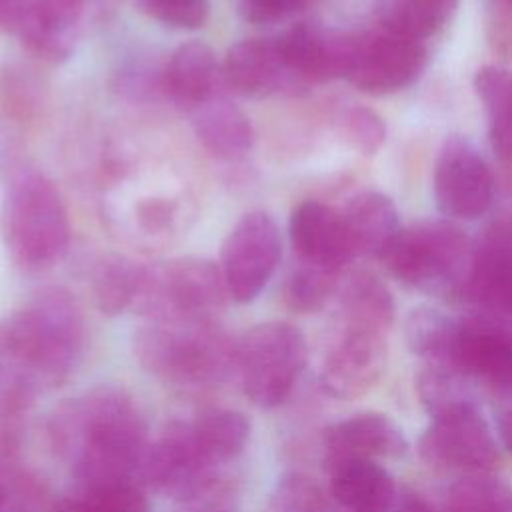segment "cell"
Wrapping results in <instances>:
<instances>
[{
	"label": "cell",
	"mask_w": 512,
	"mask_h": 512,
	"mask_svg": "<svg viewBox=\"0 0 512 512\" xmlns=\"http://www.w3.org/2000/svg\"><path fill=\"white\" fill-rule=\"evenodd\" d=\"M48 434L54 450L72 468L74 488L136 480L150 442L136 400L110 384L62 402L50 416Z\"/></svg>",
	"instance_id": "1"
},
{
	"label": "cell",
	"mask_w": 512,
	"mask_h": 512,
	"mask_svg": "<svg viewBox=\"0 0 512 512\" xmlns=\"http://www.w3.org/2000/svg\"><path fill=\"white\" fill-rule=\"evenodd\" d=\"M86 320L78 300L48 286L0 326V384L12 404L62 386L82 362Z\"/></svg>",
	"instance_id": "2"
},
{
	"label": "cell",
	"mask_w": 512,
	"mask_h": 512,
	"mask_svg": "<svg viewBox=\"0 0 512 512\" xmlns=\"http://www.w3.org/2000/svg\"><path fill=\"white\" fill-rule=\"evenodd\" d=\"M140 366L186 392L210 390L236 374V342L212 320H150L134 334Z\"/></svg>",
	"instance_id": "3"
},
{
	"label": "cell",
	"mask_w": 512,
	"mask_h": 512,
	"mask_svg": "<svg viewBox=\"0 0 512 512\" xmlns=\"http://www.w3.org/2000/svg\"><path fill=\"white\" fill-rule=\"evenodd\" d=\"M4 246L28 272L56 264L70 242V220L54 184L38 170L20 166L8 182L0 210Z\"/></svg>",
	"instance_id": "4"
},
{
	"label": "cell",
	"mask_w": 512,
	"mask_h": 512,
	"mask_svg": "<svg viewBox=\"0 0 512 512\" xmlns=\"http://www.w3.org/2000/svg\"><path fill=\"white\" fill-rule=\"evenodd\" d=\"M474 244L450 220H420L402 226L382 254L388 272L410 288L462 298Z\"/></svg>",
	"instance_id": "5"
},
{
	"label": "cell",
	"mask_w": 512,
	"mask_h": 512,
	"mask_svg": "<svg viewBox=\"0 0 512 512\" xmlns=\"http://www.w3.org/2000/svg\"><path fill=\"white\" fill-rule=\"evenodd\" d=\"M308 344L288 322H264L236 342V374L244 396L262 410L280 406L306 368Z\"/></svg>",
	"instance_id": "6"
},
{
	"label": "cell",
	"mask_w": 512,
	"mask_h": 512,
	"mask_svg": "<svg viewBox=\"0 0 512 512\" xmlns=\"http://www.w3.org/2000/svg\"><path fill=\"white\" fill-rule=\"evenodd\" d=\"M228 296L220 266L202 258H180L146 268L136 310L150 320H212Z\"/></svg>",
	"instance_id": "7"
},
{
	"label": "cell",
	"mask_w": 512,
	"mask_h": 512,
	"mask_svg": "<svg viewBox=\"0 0 512 512\" xmlns=\"http://www.w3.org/2000/svg\"><path fill=\"white\" fill-rule=\"evenodd\" d=\"M136 480L140 486L184 504L222 498L220 468L196 452L184 420H172L154 442H148Z\"/></svg>",
	"instance_id": "8"
},
{
	"label": "cell",
	"mask_w": 512,
	"mask_h": 512,
	"mask_svg": "<svg viewBox=\"0 0 512 512\" xmlns=\"http://www.w3.org/2000/svg\"><path fill=\"white\" fill-rule=\"evenodd\" d=\"M428 64V50L390 30L354 34L346 78L366 94H394L414 84Z\"/></svg>",
	"instance_id": "9"
},
{
	"label": "cell",
	"mask_w": 512,
	"mask_h": 512,
	"mask_svg": "<svg viewBox=\"0 0 512 512\" xmlns=\"http://www.w3.org/2000/svg\"><path fill=\"white\" fill-rule=\"evenodd\" d=\"M282 256L276 222L260 210L244 214L222 246L220 270L228 296L240 304L252 302L268 284Z\"/></svg>",
	"instance_id": "10"
},
{
	"label": "cell",
	"mask_w": 512,
	"mask_h": 512,
	"mask_svg": "<svg viewBox=\"0 0 512 512\" xmlns=\"http://www.w3.org/2000/svg\"><path fill=\"white\" fill-rule=\"evenodd\" d=\"M418 448L430 466L464 474H484L498 462L494 434L476 406L436 416Z\"/></svg>",
	"instance_id": "11"
},
{
	"label": "cell",
	"mask_w": 512,
	"mask_h": 512,
	"mask_svg": "<svg viewBox=\"0 0 512 512\" xmlns=\"http://www.w3.org/2000/svg\"><path fill=\"white\" fill-rule=\"evenodd\" d=\"M432 182L436 206L448 218L474 220L484 216L492 206V170L466 140L452 138L444 144Z\"/></svg>",
	"instance_id": "12"
},
{
	"label": "cell",
	"mask_w": 512,
	"mask_h": 512,
	"mask_svg": "<svg viewBox=\"0 0 512 512\" xmlns=\"http://www.w3.org/2000/svg\"><path fill=\"white\" fill-rule=\"evenodd\" d=\"M450 366L498 392H512V318L494 312L462 318Z\"/></svg>",
	"instance_id": "13"
},
{
	"label": "cell",
	"mask_w": 512,
	"mask_h": 512,
	"mask_svg": "<svg viewBox=\"0 0 512 512\" xmlns=\"http://www.w3.org/2000/svg\"><path fill=\"white\" fill-rule=\"evenodd\" d=\"M386 366V332L340 322L320 370V386L326 394L352 400L366 394Z\"/></svg>",
	"instance_id": "14"
},
{
	"label": "cell",
	"mask_w": 512,
	"mask_h": 512,
	"mask_svg": "<svg viewBox=\"0 0 512 512\" xmlns=\"http://www.w3.org/2000/svg\"><path fill=\"white\" fill-rule=\"evenodd\" d=\"M352 40L354 34L306 22L292 26L276 38L286 68L304 88L346 78Z\"/></svg>",
	"instance_id": "15"
},
{
	"label": "cell",
	"mask_w": 512,
	"mask_h": 512,
	"mask_svg": "<svg viewBox=\"0 0 512 512\" xmlns=\"http://www.w3.org/2000/svg\"><path fill=\"white\" fill-rule=\"evenodd\" d=\"M462 300L512 318V220H494L474 244Z\"/></svg>",
	"instance_id": "16"
},
{
	"label": "cell",
	"mask_w": 512,
	"mask_h": 512,
	"mask_svg": "<svg viewBox=\"0 0 512 512\" xmlns=\"http://www.w3.org/2000/svg\"><path fill=\"white\" fill-rule=\"evenodd\" d=\"M324 466L332 470L346 462L396 458L408 450L400 426L380 412H360L324 430Z\"/></svg>",
	"instance_id": "17"
},
{
	"label": "cell",
	"mask_w": 512,
	"mask_h": 512,
	"mask_svg": "<svg viewBox=\"0 0 512 512\" xmlns=\"http://www.w3.org/2000/svg\"><path fill=\"white\" fill-rule=\"evenodd\" d=\"M288 232L300 262L340 272L356 258L342 210L328 204L316 200L298 204L292 210Z\"/></svg>",
	"instance_id": "18"
},
{
	"label": "cell",
	"mask_w": 512,
	"mask_h": 512,
	"mask_svg": "<svg viewBox=\"0 0 512 512\" xmlns=\"http://www.w3.org/2000/svg\"><path fill=\"white\" fill-rule=\"evenodd\" d=\"M222 82L242 96L304 90L286 68L276 38H246L230 46L222 64Z\"/></svg>",
	"instance_id": "19"
},
{
	"label": "cell",
	"mask_w": 512,
	"mask_h": 512,
	"mask_svg": "<svg viewBox=\"0 0 512 512\" xmlns=\"http://www.w3.org/2000/svg\"><path fill=\"white\" fill-rule=\"evenodd\" d=\"M82 0H22L12 32L44 60L66 58L72 50Z\"/></svg>",
	"instance_id": "20"
},
{
	"label": "cell",
	"mask_w": 512,
	"mask_h": 512,
	"mask_svg": "<svg viewBox=\"0 0 512 512\" xmlns=\"http://www.w3.org/2000/svg\"><path fill=\"white\" fill-rule=\"evenodd\" d=\"M222 68L212 48L200 40L178 46L162 74V88L180 108L192 112L220 94Z\"/></svg>",
	"instance_id": "21"
},
{
	"label": "cell",
	"mask_w": 512,
	"mask_h": 512,
	"mask_svg": "<svg viewBox=\"0 0 512 512\" xmlns=\"http://www.w3.org/2000/svg\"><path fill=\"white\" fill-rule=\"evenodd\" d=\"M356 256L382 258L394 236L400 232L398 208L382 192H360L342 208Z\"/></svg>",
	"instance_id": "22"
},
{
	"label": "cell",
	"mask_w": 512,
	"mask_h": 512,
	"mask_svg": "<svg viewBox=\"0 0 512 512\" xmlns=\"http://www.w3.org/2000/svg\"><path fill=\"white\" fill-rule=\"evenodd\" d=\"M192 124L200 144L216 158L238 160L252 148L250 118L222 94L192 110Z\"/></svg>",
	"instance_id": "23"
},
{
	"label": "cell",
	"mask_w": 512,
	"mask_h": 512,
	"mask_svg": "<svg viewBox=\"0 0 512 512\" xmlns=\"http://www.w3.org/2000/svg\"><path fill=\"white\" fill-rule=\"evenodd\" d=\"M184 426L196 452L214 468L240 456L250 438V420L232 408H204Z\"/></svg>",
	"instance_id": "24"
},
{
	"label": "cell",
	"mask_w": 512,
	"mask_h": 512,
	"mask_svg": "<svg viewBox=\"0 0 512 512\" xmlns=\"http://www.w3.org/2000/svg\"><path fill=\"white\" fill-rule=\"evenodd\" d=\"M330 474V494L348 512H384L394 500L398 486L376 460L340 464Z\"/></svg>",
	"instance_id": "25"
},
{
	"label": "cell",
	"mask_w": 512,
	"mask_h": 512,
	"mask_svg": "<svg viewBox=\"0 0 512 512\" xmlns=\"http://www.w3.org/2000/svg\"><path fill=\"white\" fill-rule=\"evenodd\" d=\"M396 318V304L386 284L370 272L352 274L340 292V322L386 332Z\"/></svg>",
	"instance_id": "26"
},
{
	"label": "cell",
	"mask_w": 512,
	"mask_h": 512,
	"mask_svg": "<svg viewBox=\"0 0 512 512\" xmlns=\"http://www.w3.org/2000/svg\"><path fill=\"white\" fill-rule=\"evenodd\" d=\"M456 6L458 0H374L380 28L420 42L442 30Z\"/></svg>",
	"instance_id": "27"
},
{
	"label": "cell",
	"mask_w": 512,
	"mask_h": 512,
	"mask_svg": "<svg viewBox=\"0 0 512 512\" xmlns=\"http://www.w3.org/2000/svg\"><path fill=\"white\" fill-rule=\"evenodd\" d=\"M474 92L488 118V134L500 158H512V70L482 66L474 74Z\"/></svg>",
	"instance_id": "28"
},
{
	"label": "cell",
	"mask_w": 512,
	"mask_h": 512,
	"mask_svg": "<svg viewBox=\"0 0 512 512\" xmlns=\"http://www.w3.org/2000/svg\"><path fill=\"white\" fill-rule=\"evenodd\" d=\"M146 278V266L128 256H104L94 274V300L100 312L114 316L136 306Z\"/></svg>",
	"instance_id": "29"
},
{
	"label": "cell",
	"mask_w": 512,
	"mask_h": 512,
	"mask_svg": "<svg viewBox=\"0 0 512 512\" xmlns=\"http://www.w3.org/2000/svg\"><path fill=\"white\" fill-rule=\"evenodd\" d=\"M458 324L460 320L450 318L436 308H414L404 324L406 344L412 354L428 360V364L450 366L458 336Z\"/></svg>",
	"instance_id": "30"
},
{
	"label": "cell",
	"mask_w": 512,
	"mask_h": 512,
	"mask_svg": "<svg viewBox=\"0 0 512 512\" xmlns=\"http://www.w3.org/2000/svg\"><path fill=\"white\" fill-rule=\"evenodd\" d=\"M136 480H116L74 488V492L54 502L52 512H150V502Z\"/></svg>",
	"instance_id": "31"
},
{
	"label": "cell",
	"mask_w": 512,
	"mask_h": 512,
	"mask_svg": "<svg viewBox=\"0 0 512 512\" xmlns=\"http://www.w3.org/2000/svg\"><path fill=\"white\" fill-rule=\"evenodd\" d=\"M442 512H512V490L486 472L466 474L446 490Z\"/></svg>",
	"instance_id": "32"
},
{
	"label": "cell",
	"mask_w": 512,
	"mask_h": 512,
	"mask_svg": "<svg viewBox=\"0 0 512 512\" xmlns=\"http://www.w3.org/2000/svg\"><path fill=\"white\" fill-rule=\"evenodd\" d=\"M464 378V374L444 364H428L418 374V396L432 418L460 408L476 406Z\"/></svg>",
	"instance_id": "33"
},
{
	"label": "cell",
	"mask_w": 512,
	"mask_h": 512,
	"mask_svg": "<svg viewBox=\"0 0 512 512\" xmlns=\"http://www.w3.org/2000/svg\"><path fill=\"white\" fill-rule=\"evenodd\" d=\"M338 274L340 272L298 260L284 284V300L288 308L300 314L320 310L336 290Z\"/></svg>",
	"instance_id": "34"
},
{
	"label": "cell",
	"mask_w": 512,
	"mask_h": 512,
	"mask_svg": "<svg viewBox=\"0 0 512 512\" xmlns=\"http://www.w3.org/2000/svg\"><path fill=\"white\" fill-rule=\"evenodd\" d=\"M342 138L360 154H374L386 140V122L366 106H350L340 116Z\"/></svg>",
	"instance_id": "35"
},
{
	"label": "cell",
	"mask_w": 512,
	"mask_h": 512,
	"mask_svg": "<svg viewBox=\"0 0 512 512\" xmlns=\"http://www.w3.org/2000/svg\"><path fill=\"white\" fill-rule=\"evenodd\" d=\"M150 18L180 30H196L208 18V0H136Z\"/></svg>",
	"instance_id": "36"
},
{
	"label": "cell",
	"mask_w": 512,
	"mask_h": 512,
	"mask_svg": "<svg viewBox=\"0 0 512 512\" xmlns=\"http://www.w3.org/2000/svg\"><path fill=\"white\" fill-rule=\"evenodd\" d=\"M306 0H238V10L246 22L276 24L300 12Z\"/></svg>",
	"instance_id": "37"
},
{
	"label": "cell",
	"mask_w": 512,
	"mask_h": 512,
	"mask_svg": "<svg viewBox=\"0 0 512 512\" xmlns=\"http://www.w3.org/2000/svg\"><path fill=\"white\" fill-rule=\"evenodd\" d=\"M384 512H434V510L428 506V502L422 496L410 490H398L394 500Z\"/></svg>",
	"instance_id": "38"
},
{
	"label": "cell",
	"mask_w": 512,
	"mask_h": 512,
	"mask_svg": "<svg viewBox=\"0 0 512 512\" xmlns=\"http://www.w3.org/2000/svg\"><path fill=\"white\" fill-rule=\"evenodd\" d=\"M22 0H0V30L12 32Z\"/></svg>",
	"instance_id": "39"
},
{
	"label": "cell",
	"mask_w": 512,
	"mask_h": 512,
	"mask_svg": "<svg viewBox=\"0 0 512 512\" xmlns=\"http://www.w3.org/2000/svg\"><path fill=\"white\" fill-rule=\"evenodd\" d=\"M498 428H500V438H502L504 446L512 452V410L502 414Z\"/></svg>",
	"instance_id": "40"
},
{
	"label": "cell",
	"mask_w": 512,
	"mask_h": 512,
	"mask_svg": "<svg viewBox=\"0 0 512 512\" xmlns=\"http://www.w3.org/2000/svg\"><path fill=\"white\" fill-rule=\"evenodd\" d=\"M186 512H230V510L222 504V498H212V500H206V502L192 504V508L186 510Z\"/></svg>",
	"instance_id": "41"
},
{
	"label": "cell",
	"mask_w": 512,
	"mask_h": 512,
	"mask_svg": "<svg viewBox=\"0 0 512 512\" xmlns=\"http://www.w3.org/2000/svg\"><path fill=\"white\" fill-rule=\"evenodd\" d=\"M498 2H502V4H506V6L512 8V0H498Z\"/></svg>",
	"instance_id": "42"
}]
</instances>
